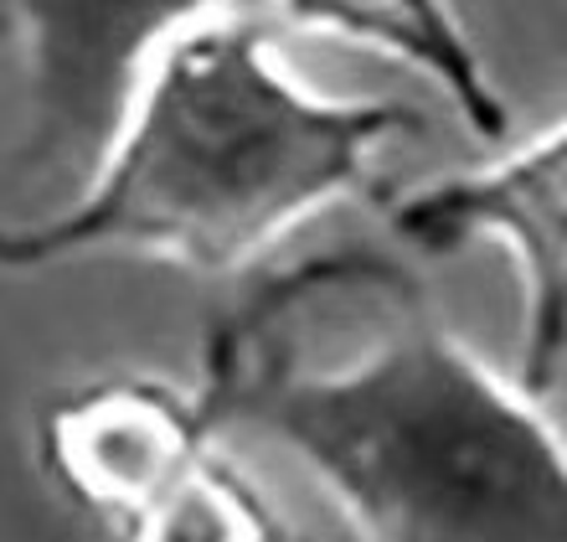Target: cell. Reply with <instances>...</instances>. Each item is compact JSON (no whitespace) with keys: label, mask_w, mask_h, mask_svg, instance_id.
I'll return each instance as SVG.
<instances>
[{"label":"cell","mask_w":567,"mask_h":542,"mask_svg":"<svg viewBox=\"0 0 567 542\" xmlns=\"http://www.w3.org/2000/svg\"><path fill=\"white\" fill-rule=\"evenodd\" d=\"M196 398L279 444L357 542H567V434L377 254H330L243 295Z\"/></svg>","instance_id":"6da1fadb"},{"label":"cell","mask_w":567,"mask_h":542,"mask_svg":"<svg viewBox=\"0 0 567 542\" xmlns=\"http://www.w3.org/2000/svg\"><path fill=\"white\" fill-rule=\"evenodd\" d=\"M413 130L419 109L310 89L258 16H217L155 52L58 212L0 223V274L78 258L238 274L367 192L382 151Z\"/></svg>","instance_id":"7a4b0ae2"},{"label":"cell","mask_w":567,"mask_h":542,"mask_svg":"<svg viewBox=\"0 0 567 542\" xmlns=\"http://www.w3.org/2000/svg\"><path fill=\"white\" fill-rule=\"evenodd\" d=\"M258 11L264 0H0V52L27 89V161L89 171L165 42Z\"/></svg>","instance_id":"3957f363"},{"label":"cell","mask_w":567,"mask_h":542,"mask_svg":"<svg viewBox=\"0 0 567 542\" xmlns=\"http://www.w3.org/2000/svg\"><path fill=\"white\" fill-rule=\"evenodd\" d=\"M388 227L419 254L495 243L511 258L522 279L516 382L553 398L567 377V120L475 171L392 196Z\"/></svg>","instance_id":"277c9868"},{"label":"cell","mask_w":567,"mask_h":542,"mask_svg":"<svg viewBox=\"0 0 567 542\" xmlns=\"http://www.w3.org/2000/svg\"><path fill=\"white\" fill-rule=\"evenodd\" d=\"M217 444L223 429L196 388L155 372L78 382L37 419L47 481L109 542L135 528L165 491H176Z\"/></svg>","instance_id":"5b68a950"},{"label":"cell","mask_w":567,"mask_h":542,"mask_svg":"<svg viewBox=\"0 0 567 542\" xmlns=\"http://www.w3.org/2000/svg\"><path fill=\"white\" fill-rule=\"evenodd\" d=\"M284 21L336 37L346 47L377 52L449 99L464 130L485 145H506L511 104L495 73L480 58L475 37L454 11V0H264Z\"/></svg>","instance_id":"8992f818"},{"label":"cell","mask_w":567,"mask_h":542,"mask_svg":"<svg viewBox=\"0 0 567 542\" xmlns=\"http://www.w3.org/2000/svg\"><path fill=\"white\" fill-rule=\"evenodd\" d=\"M114 542H289V528L264 485L217 444Z\"/></svg>","instance_id":"52a82bcc"}]
</instances>
